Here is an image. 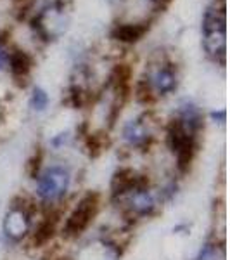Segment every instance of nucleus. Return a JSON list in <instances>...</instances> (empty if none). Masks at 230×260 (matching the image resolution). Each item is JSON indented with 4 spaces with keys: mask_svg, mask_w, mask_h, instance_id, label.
Segmentation results:
<instances>
[{
    "mask_svg": "<svg viewBox=\"0 0 230 260\" xmlns=\"http://www.w3.org/2000/svg\"><path fill=\"white\" fill-rule=\"evenodd\" d=\"M71 186V174L62 165H50L36 177V196L47 207L64 200Z\"/></svg>",
    "mask_w": 230,
    "mask_h": 260,
    "instance_id": "1",
    "label": "nucleus"
},
{
    "mask_svg": "<svg viewBox=\"0 0 230 260\" xmlns=\"http://www.w3.org/2000/svg\"><path fill=\"white\" fill-rule=\"evenodd\" d=\"M100 198L97 192H87L78 200L74 208L66 217L64 225H62V234L66 238H78L89 229V225L99 213Z\"/></svg>",
    "mask_w": 230,
    "mask_h": 260,
    "instance_id": "2",
    "label": "nucleus"
},
{
    "mask_svg": "<svg viewBox=\"0 0 230 260\" xmlns=\"http://www.w3.org/2000/svg\"><path fill=\"white\" fill-rule=\"evenodd\" d=\"M121 200L127 201V212L132 217H150L156 213L158 200L154 196V192L149 189V186L135 187Z\"/></svg>",
    "mask_w": 230,
    "mask_h": 260,
    "instance_id": "3",
    "label": "nucleus"
},
{
    "mask_svg": "<svg viewBox=\"0 0 230 260\" xmlns=\"http://www.w3.org/2000/svg\"><path fill=\"white\" fill-rule=\"evenodd\" d=\"M142 186H149V179L145 175H140L133 169H120L111 179V196L114 200H121L132 189Z\"/></svg>",
    "mask_w": 230,
    "mask_h": 260,
    "instance_id": "4",
    "label": "nucleus"
},
{
    "mask_svg": "<svg viewBox=\"0 0 230 260\" xmlns=\"http://www.w3.org/2000/svg\"><path fill=\"white\" fill-rule=\"evenodd\" d=\"M121 134H123V139L130 148L145 149V148H149L150 142H152V136H150V132H149V127L145 125L144 116L128 120L127 123L123 125Z\"/></svg>",
    "mask_w": 230,
    "mask_h": 260,
    "instance_id": "5",
    "label": "nucleus"
},
{
    "mask_svg": "<svg viewBox=\"0 0 230 260\" xmlns=\"http://www.w3.org/2000/svg\"><path fill=\"white\" fill-rule=\"evenodd\" d=\"M30 213L21 210L18 207H12L11 205V210L7 212L6 215V222H4V231L6 234L14 241H19L26 236V233H30Z\"/></svg>",
    "mask_w": 230,
    "mask_h": 260,
    "instance_id": "6",
    "label": "nucleus"
},
{
    "mask_svg": "<svg viewBox=\"0 0 230 260\" xmlns=\"http://www.w3.org/2000/svg\"><path fill=\"white\" fill-rule=\"evenodd\" d=\"M147 82L152 87L154 94L168 95L171 92H175L178 85L177 71L171 64H160L154 70V73L150 75V78H147Z\"/></svg>",
    "mask_w": 230,
    "mask_h": 260,
    "instance_id": "7",
    "label": "nucleus"
},
{
    "mask_svg": "<svg viewBox=\"0 0 230 260\" xmlns=\"http://www.w3.org/2000/svg\"><path fill=\"white\" fill-rule=\"evenodd\" d=\"M175 120L185 128V132H189L190 136L196 137V134L203 128V123H204V116H203V111L199 110L198 104H194L192 101L185 99L178 104V110H177V116Z\"/></svg>",
    "mask_w": 230,
    "mask_h": 260,
    "instance_id": "8",
    "label": "nucleus"
},
{
    "mask_svg": "<svg viewBox=\"0 0 230 260\" xmlns=\"http://www.w3.org/2000/svg\"><path fill=\"white\" fill-rule=\"evenodd\" d=\"M149 31V23H127V24H116L112 30V39L121 42V44H135L139 42L145 33Z\"/></svg>",
    "mask_w": 230,
    "mask_h": 260,
    "instance_id": "9",
    "label": "nucleus"
},
{
    "mask_svg": "<svg viewBox=\"0 0 230 260\" xmlns=\"http://www.w3.org/2000/svg\"><path fill=\"white\" fill-rule=\"evenodd\" d=\"M7 68L11 70L12 77L16 80H24L33 68V59L24 50H12V52H9V66Z\"/></svg>",
    "mask_w": 230,
    "mask_h": 260,
    "instance_id": "10",
    "label": "nucleus"
},
{
    "mask_svg": "<svg viewBox=\"0 0 230 260\" xmlns=\"http://www.w3.org/2000/svg\"><path fill=\"white\" fill-rule=\"evenodd\" d=\"M49 103H50L49 94L44 89H42V87H35V89L31 90L30 101H28V106H30L31 111L44 113L49 108Z\"/></svg>",
    "mask_w": 230,
    "mask_h": 260,
    "instance_id": "11",
    "label": "nucleus"
},
{
    "mask_svg": "<svg viewBox=\"0 0 230 260\" xmlns=\"http://www.w3.org/2000/svg\"><path fill=\"white\" fill-rule=\"evenodd\" d=\"M223 258H225L223 246H218L216 243H206V245H203V248L199 250V253L196 255L194 260H223Z\"/></svg>",
    "mask_w": 230,
    "mask_h": 260,
    "instance_id": "12",
    "label": "nucleus"
},
{
    "mask_svg": "<svg viewBox=\"0 0 230 260\" xmlns=\"http://www.w3.org/2000/svg\"><path fill=\"white\" fill-rule=\"evenodd\" d=\"M135 99L142 104H150L156 99V94H154L152 87L149 85L147 80H139L135 85Z\"/></svg>",
    "mask_w": 230,
    "mask_h": 260,
    "instance_id": "13",
    "label": "nucleus"
},
{
    "mask_svg": "<svg viewBox=\"0 0 230 260\" xmlns=\"http://www.w3.org/2000/svg\"><path fill=\"white\" fill-rule=\"evenodd\" d=\"M42 161H44V153L42 149L39 148L33 153V156L28 160V165H26V172L31 179H36L40 175V170H42Z\"/></svg>",
    "mask_w": 230,
    "mask_h": 260,
    "instance_id": "14",
    "label": "nucleus"
},
{
    "mask_svg": "<svg viewBox=\"0 0 230 260\" xmlns=\"http://www.w3.org/2000/svg\"><path fill=\"white\" fill-rule=\"evenodd\" d=\"M69 139H71L69 132H61V134H57V136H54L52 139H50V146H52V148H56V149H62L64 146L69 144Z\"/></svg>",
    "mask_w": 230,
    "mask_h": 260,
    "instance_id": "15",
    "label": "nucleus"
},
{
    "mask_svg": "<svg viewBox=\"0 0 230 260\" xmlns=\"http://www.w3.org/2000/svg\"><path fill=\"white\" fill-rule=\"evenodd\" d=\"M6 44V40L0 39V71L7 70V66H9V52H7Z\"/></svg>",
    "mask_w": 230,
    "mask_h": 260,
    "instance_id": "16",
    "label": "nucleus"
},
{
    "mask_svg": "<svg viewBox=\"0 0 230 260\" xmlns=\"http://www.w3.org/2000/svg\"><path fill=\"white\" fill-rule=\"evenodd\" d=\"M211 118L213 120H218V123H221V125H223L225 123V120H227V111H225V110H218V111H213L211 113Z\"/></svg>",
    "mask_w": 230,
    "mask_h": 260,
    "instance_id": "17",
    "label": "nucleus"
},
{
    "mask_svg": "<svg viewBox=\"0 0 230 260\" xmlns=\"http://www.w3.org/2000/svg\"><path fill=\"white\" fill-rule=\"evenodd\" d=\"M154 2H156V4H158V6H160V7H165L166 4H170V0H154Z\"/></svg>",
    "mask_w": 230,
    "mask_h": 260,
    "instance_id": "18",
    "label": "nucleus"
},
{
    "mask_svg": "<svg viewBox=\"0 0 230 260\" xmlns=\"http://www.w3.org/2000/svg\"><path fill=\"white\" fill-rule=\"evenodd\" d=\"M107 2H114V0H107Z\"/></svg>",
    "mask_w": 230,
    "mask_h": 260,
    "instance_id": "19",
    "label": "nucleus"
}]
</instances>
